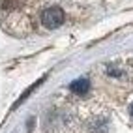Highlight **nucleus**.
Instances as JSON below:
<instances>
[{
  "label": "nucleus",
  "mask_w": 133,
  "mask_h": 133,
  "mask_svg": "<svg viewBox=\"0 0 133 133\" xmlns=\"http://www.w3.org/2000/svg\"><path fill=\"white\" fill-rule=\"evenodd\" d=\"M129 112H131V116H133V103L129 105Z\"/></svg>",
  "instance_id": "3"
},
{
  "label": "nucleus",
  "mask_w": 133,
  "mask_h": 133,
  "mask_svg": "<svg viewBox=\"0 0 133 133\" xmlns=\"http://www.w3.org/2000/svg\"><path fill=\"white\" fill-rule=\"evenodd\" d=\"M69 88H71L75 94L84 96L88 90H90V81H88V79H77V81L71 83V86H69Z\"/></svg>",
  "instance_id": "2"
},
{
  "label": "nucleus",
  "mask_w": 133,
  "mask_h": 133,
  "mask_svg": "<svg viewBox=\"0 0 133 133\" xmlns=\"http://www.w3.org/2000/svg\"><path fill=\"white\" fill-rule=\"evenodd\" d=\"M64 23V11L60 10V8H49L41 13V24L45 26V28H58V26Z\"/></svg>",
  "instance_id": "1"
}]
</instances>
